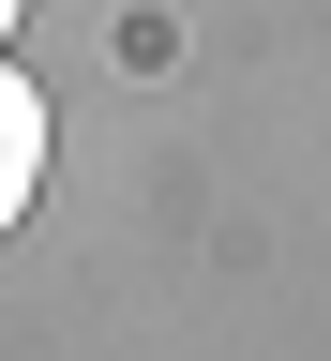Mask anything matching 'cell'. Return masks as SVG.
Returning a JSON list of instances; mask_svg holds the SVG:
<instances>
[{
	"label": "cell",
	"instance_id": "1",
	"mask_svg": "<svg viewBox=\"0 0 331 361\" xmlns=\"http://www.w3.org/2000/svg\"><path fill=\"white\" fill-rule=\"evenodd\" d=\"M30 196H45V90L0 61V226H16Z\"/></svg>",
	"mask_w": 331,
	"mask_h": 361
},
{
	"label": "cell",
	"instance_id": "2",
	"mask_svg": "<svg viewBox=\"0 0 331 361\" xmlns=\"http://www.w3.org/2000/svg\"><path fill=\"white\" fill-rule=\"evenodd\" d=\"M16 16H30V0H0V30H16Z\"/></svg>",
	"mask_w": 331,
	"mask_h": 361
}]
</instances>
